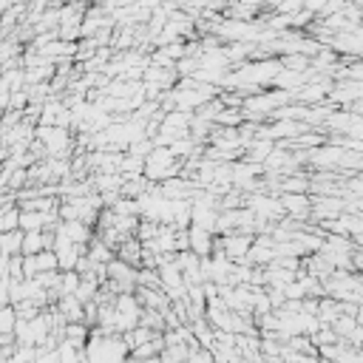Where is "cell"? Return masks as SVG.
I'll list each match as a JSON object with an SVG mask.
<instances>
[{
  "mask_svg": "<svg viewBox=\"0 0 363 363\" xmlns=\"http://www.w3.org/2000/svg\"><path fill=\"white\" fill-rule=\"evenodd\" d=\"M281 204H284V210H286V213H292V216H298V218L309 216V199H306L303 193H298V196L284 193V196H281Z\"/></svg>",
  "mask_w": 363,
  "mask_h": 363,
  "instance_id": "cell-1",
  "label": "cell"
},
{
  "mask_svg": "<svg viewBox=\"0 0 363 363\" xmlns=\"http://www.w3.org/2000/svg\"><path fill=\"white\" fill-rule=\"evenodd\" d=\"M14 323H17V315H14L11 303L0 306V335H11L14 332Z\"/></svg>",
  "mask_w": 363,
  "mask_h": 363,
  "instance_id": "cell-2",
  "label": "cell"
},
{
  "mask_svg": "<svg viewBox=\"0 0 363 363\" xmlns=\"http://www.w3.org/2000/svg\"><path fill=\"white\" fill-rule=\"evenodd\" d=\"M34 363H60V354H57V349H37Z\"/></svg>",
  "mask_w": 363,
  "mask_h": 363,
  "instance_id": "cell-3",
  "label": "cell"
}]
</instances>
